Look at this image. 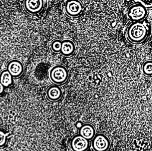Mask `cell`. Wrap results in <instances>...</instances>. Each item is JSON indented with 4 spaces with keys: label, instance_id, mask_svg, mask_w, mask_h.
<instances>
[{
    "label": "cell",
    "instance_id": "6da1fadb",
    "mask_svg": "<svg viewBox=\"0 0 152 151\" xmlns=\"http://www.w3.org/2000/svg\"><path fill=\"white\" fill-rule=\"evenodd\" d=\"M128 39L133 43H138L144 40L147 35L146 27L139 21L131 23L126 32Z\"/></svg>",
    "mask_w": 152,
    "mask_h": 151
},
{
    "label": "cell",
    "instance_id": "7a4b0ae2",
    "mask_svg": "<svg viewBox=\"0 0 152 151\" xmlns=\"http://www.w3.org/2000/svg\"><path fill=\"white\" fill-rule=\"evenodd\" d=\"M68 71L67 68L62 65L58 64L53 66L49 71L50 80L57 85L64 84L68 78Z\"/></svg>",
    "mask_w": 152,
    "mask_h": 151
},
{
    "label": "cell",
    "instance_id": "3957f363",
    "mask_svg": "<svg viewBox=\"0 0 152 151\" xmlns=\"http://www.w3.org/2000/svg\"><path fill=\"white\" fill-rule=\"evenodd\" d=\"M110 146L109 139L102 133L96 134L91 141V147L94 151H107Z\"/></svg>",
    "mask_w": 152,
    "mask_h": 151
},
{
    "label": "cell",
    "instance_id": "277c9868",
    "mask_svg": "<svg viewBox=\"0 0 152 151\" xmlns=\"http://www.w3.org/2000/svg\"><path fill=\"white\" fill-rule=\"evenodd\" d=\"M89 146V140L79 134L72 136L69 141V148L71 151H87Z\"/></svg>",
    "mask_w": 152,
    "mask_h": 151
},
{
    "label": "cell",
    "instance_id": "5b68a950",
    "mask_svg": "<svg viewBox=\"0 0 152 151\" xmlns=\"http://www.w3.org/2000/svg\"><path fill=\"white\" fill-rule=\"evenodd\" d=\"M147 14V10L142 5L137 3L131 6L128 12V17L134 22L140 21L144 19Z\"/></svg>",
    "mask_w": 152,
    "mask_h": 151
},
{
    "label": "cell",
    "instance_id": "8992f818",
    "mask_svg": "<svg viewBox=\"0 0 152 151\" xmlns=\"http://www.w3.org/2000/svg\"><path fill=\"white\" fill-rule=\"evenodd\" d=\"M66 14L71 17L79 16L83 11V6L78 1H68L65 4Z\"/></svg>",
    "mask_w": 152,
    "mask_h": 151
},
{
    "label": "cell",
    "instance_id": "52a82bcc",
    "mask_svg": "<svg viewBox=\"0 0 152 151\" xmlns=\"http://www.w3.org/2000/svg\"><path fill=\"white\" fill-rule=\"evenodd\" d=\"M7 70L12 76V77L17 78L21 76L24 70V65L21 61L17 59L10 60L7 65Z\"/></svg>",
    "mask_w": 152,
    "mask_h": 151
},
{
    "label": "cell",
    "instance_id": "ba28073f",
    "mask_svg": "<svg viewBox=\"0 0 152 151\" xmlns=\"http://www.w3.org/2000/svg\"><path fill=\"white\" fill-rule=\"evenodd\" d=\"M24 7L28 12L35 14L43 10L44 2L42 0H26L24 2Z\"/></svg>",
    "mask_w": 152,
    "mask_h": 151
},
{
    "label": "cell",
    "instance_id": "9c48e42d",
    "mask_svg": "<svg viewBox=\"0 0 152 151\" xmlns=\"http://www.w3.org/2000/svg\"><path fill=\"white\" fill-rule=\"evenodd\" d=\"M63 92L62 88L57 84H52L49 86L46 91L48 99L52 102H56L60 100L62 96Z\"/></svg>",
    "mask_w": 152,
    "mask_h": 151
},
{
    "label": "cell",
    "instance_id": "30bf717a",
    "mask_svg": "<svg viewBox=\"0 0 152 151\" xmlns=\"http://www.w3.org/2000/svg\"><path fill=\"white\" fill-rule=\"evenodd\" d=\"M79 134L88 140H92L96 135V129L90 123L83 124L79 128Z\"/></svg>",
    "mask_w": 152,
    "mask_h": 151
},
{
    "label": "cell",
    "instance_id": "8fae6325",
    "mask_svg": "<svg viewBox=\"0 0 152 151\" xmlns=\"http://www.w3.org/2000/svg\"><path fill=\"white\" fill-rule=\"evenodd\" d=\"M75 49V45L74 42L70 39H65L62 41V46L61 52L65 56H69L72 55Z\"/></svg>",
    "mask_w": 152,
    "mask_h": 151
},
{
    "label": "cell",
    "instance_id": "7c38bea8",
    "mask_svg": "<svg viewBox=\"0 0 152 151\" xmlns=\"http://www.w3.org/2000/svg\"><path fill=\"white\" fill-rule=\"evenodd\" d=\"M12 76L9 73V71L6 70H2L0 73V83L5 87H8L11 86L12 84Z\"/></svg>",
    "mask_w": 152,
    "mask_h": 151
},
{
    "label": "cell",
    "instance_id": "4fadbf2b",
    "mask_svg": "<svg viewBox=\"0 0 152 151\" xmlns=\"http://www.w3.org/2000/svg\"><path fill=\"white\" fill-rule=\"evenodd\" d=\"M142 72L146 76H152V61L144 62L142 65Z\"/></svg>",
    "mask_w": 152,
    "mask_h": 151
},
{
    "label": "cell",
    "instance_id": "5bb4252c",
    "mask_svg": "<svg viewBox=\"0 0 152 151\" xmlns=\"http://www.w3.org/2000/svg\"><path fill=\"white\" fill-rule=\"evenodd\" d=\"M62 46V41L59 39H55L52 41L50 43L51 50L55 53L61 52Z\"/></svg>",
    "mask_w": 152,
    "mask_h": 151
},
{
    "label": "cell",
    "instance_id": "9a60e30c",
    "mask_svg": "<svg viewBox=\"0 0 152 151\" xmlns=\"http://www.w3.org/2000/svg\"><path fill=\"white\" fill-rule=\"evenodd\" d=\"M7 142V132L2 128H0V148L4 147Z\"/></svg>",
    "mask_w": 152,
    "mask_h": 151
},
{
    "label": "cell",
    "instance_id": "2e32d148",
    "mask_svg": "<svg viewBox=\"0 0 152 151\" xmlns=\"http://www.w3.org/2000/svg\"><path fill=\"white\" fill-rule=\"evenodd\" d=\"M134 2L142 5L146 10L152 8V0H135Z\"/></svg>",
    "mask_w": 152,
    "mask_h": 151
},
{
    "label": "cell",
    "instance_id": "e0dca14e",
    "mask_svg": "<svg viewBox=\"0 0 152 151\" xmlns=\"http://www.w3.org/2000/svg\"><path fill=\"white\" fill-rule=\"evenodd\" d=\"M5 90V87L3 86V85L0 83V96H1Z\"/></svg>",
    "mask_w": 152,
    "mask_h": 151
},
{
    "label": "cell",
    "instance_id": "ac0fdd59",
    "mask_svg": "<svg viewBox=\"0 0 152 151\" xmlns=\"http://www.w3.org/2000/svg\"><path fill=\"white\" fill-rule=\"evenodd\" d=\"M151 93H152V92H151Z\"/></svg>",
    "mask_w": 152,
    "mask_h": 151
}]
</instances>
